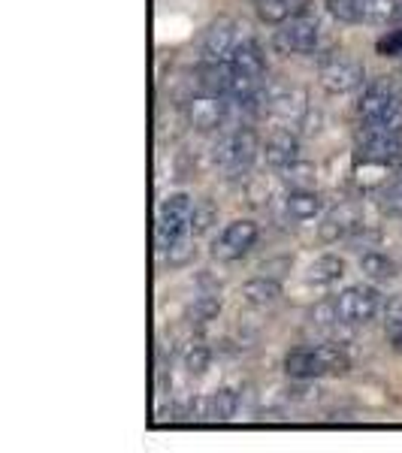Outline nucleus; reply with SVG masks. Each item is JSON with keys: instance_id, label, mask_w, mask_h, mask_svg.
I'll return each mask as SVG.
<instances>
[{"instance_id": "nucleus-28", "label": "nucleus", "mask_w": 402, "mask_h": 453, "mask_svg": "<svg viewBox=\"0 0 402 453\" xmlns=\"http://www.w3.org/2000/svg\"><path fill=\"white\" fill-rule=\"evenodd\" d=\"M327 10H330L333 19L345 21V25L363 21V0H327Z\"/></svg>"}, {"instance_id": "nucleus-14", "label": "nucleus", "mask_w": 402, "mask_h": 453, "mask_svg": "<svg viewBox=\"0 0 402 453\" xmlns=\"http://www.w3.org/2000/svg\"><path fill=\"white\" fill-rule=\"evenodd\" d=\"M324 211V200H321L318 191L312 188H290L284 194V215L297 224H305V221H315V218Z\"/></svg>"}, {"instance_id": "nucleus-9", "label": "nucleus", "mask_w": 402, "mask_h": 453, "mask_svg": "<svg viewBox=\"0 0 402 453\" xmlns=\"http://www.w3.org/2000/svg\"><path fill=\"white\" fill-rule=\"evenodd\" d=\"M399 100H402V94L397 91V85L387 82V79H372V82L363 88L360 100H357V119L363 124L384 119Z\"/></svg>"}, {"instance_id": "nucleus-8", "label": "nucleus", "mask_w": 402, "mask_h": 453, "mask_svg": "<svg viewBox=\"0 0 402 453\" xmlns=\"http://www.w3.org/2000/svg\"><path fill=\"white\" fill-rule=\"evenodd\" d=\"M243 31H245V27L239 25V21H233V19L215 21V25L206 31V36H203V42H200V58H203V61H230L233 52H236V46L245 40Z\"/></svg>"}, {"instance_id": "nucleus-32", "label": "nucleus", "mask_w": 402, "mask_h": 453, "mask_svg": "<svg viewBox=\"0 0 402 453\" xmlns=\"http://www.w3.org/2000/svg\"><path fill=\"white\" fill-rule=\"evenodd\" d=\"M378 52H382L384 58H387V55H399V52H402V31L390 34V36H384V40L378 42Z\"/></svg>"}, {"instance_id": "nucleus-11", "label": "nucleus", "mask_w": 402, "mask_h": 453, "mask_svg": "<svg viewBox=\"0 0 402 453\" xmlns=\"http://www.w3.org/2000/svg\"><path fill=\"white\" fill-rule=\"evenodd\" d=\"M263 109H269L273 115H279L288 124H303L309 119V97L303 88H269L263 94Z\"/></svg>"}, {"instance_id": "nucleus-26", "label": "nucleus", "mask_w": 402, "mask_h": 453, "mask_svg": "<svg viewBox=\"0 0 402 453\" xmlns=\"http://www.w3.org/2000/svg\"><path fill=\"white\" fill-rule=\"evenodd\" d=\"M399 16L397 0H363V21L369 25H387Z\"/></svg>"}, {"instance_id": "nucleus-33", "label": "nucleus", "mask_w": 402, "mask_h": 453, "mask_svg": "<svg viewBox=\"0 0 402 453\" xmlns=\"http://www.w3.org/2000/svg\"><path fill=\"white\" fill-rule=\"evenodd\" d=\"M397 58H399V61H402V52H399V55H397Z\"/></svg>"}, {"instance_id": "nucleus-31", "label": "nucleus", "mask_w": 402, "mask_h": 453, "mask_svg": "<svg viewBox=\"0 0 402 453\" xmlns=\"http://www.w3.org/2000/svg\"><path fill=\"white\" fill-rule=\"evenodd\" d=\"M382 209L387 215L402 218V181H390L382 188Z\"/></svg>"}, {"instance_id": "nucleus-22", "label": "nucleus", "mask_w": 402, "mask_h": 453, "mask_svg": "<svg viewBox=\"0 0 402 453\" xmlns=\"http://www.w3.org/2000/svg\"><path fill=\"white\" fill-rule=\"evenodd\" d=\"M209 405L212 420H233L243 405V393H239V387H221V390L209 393Z\"/></svg>"}, {"instance_id": "nucleus-7", "label": "nucleus", "mask_w": 402, "mask_h": 453, "mask_svg": "<svg viewBox=\"0 0 402 453\" xmlns=\"http://www.w3.org/2000/svg\"><path fill=\"white\" fill-rule=\"evenodd\" d=\"M363 76H367V73H363V64L354 61V58H348V55L327 58V61L321 64V73H318L321 88H324V91H330V94L354 91V88L363 85Z\"/></svg>"}, {"instance_id": "nucleus-13", "label": "nucleus", "mask_w": 402, "mask_h": 453, "mask_svg": "<svg viewBox=\"0 0 402 453\" xmlns=\"http://www.w3.org/2000/svg\"><path fill=\"white\" fill-rule=\"evenodd\" d=\"M357 151H360V160L393 166L402 157V136L382 134V130H363Z\"/></svg>"}, {"instance_id": "nucleus-18", "label": "nucleus", "mask_w": 402, "mask_h": 453, "mask_svg": "<svg viewBox=\"0 0 402 453\" xmlns=\"http://www.w3.org/2000/svg\"><path fill=\"white\" fill-rule=\"evenodd\" d=\"M254 10L267 25H284L309 6H305V0H254Z\"/></svg>"}, {"instance_id": "nucleus-27", "label": "nucleus", "mask_w": 402, "mask_h": 453, "mask_svg": "<svg viewBox=\"0 0 402 453\" xmlns=\"http://www.w3.org/2000/svg\"><path fill=\"white\" fill-rule=\"evenodd\" d=\"M279 175H282L284 185H290V188H312V181H315V166H312L309 160L299 157L294 164L282 166Z\"/></svg>"}, {"instance_id": "nucleus-24", "label": "nucleus", "mask_w": 402, "mask_h": 453, "mask_svg": "<svg viewBox=\"0 0 402 453\" xmlns=\"http://www.w3.org/2000/svg\"><path fill=\"white\" fill-rule=\"evenodd\" d=\"M384 335L390 342V348L402 354V296H393L384 305Z\"/></svg>"}, {"instance_id": "nucleus-10", "label": "nucleus", "mask_w": 402, "mask_h": 453, "mask_svg": "<svg viewBox=\"0 0 402 453\" xmlns=\"http://www.w3.org/2000/svg\"><path fill=\"white\" fill-rule=\"evenodd\" d=\"M363 206L360 203H339L324 215L321 224V239L324 242H348L357 230H363Z\"/></svg>"}, {"instance_id": "nucleus-12", "label": "nucleus", "mask_w": 402, "mask_h": 453, "mask_svg": "<svg viewBox=\"0 0 402 453\" xmlns=\"http://www.w3.org/2000/svg\"><path fill=\"white\" fill-rule=\"evenodd\" d=\"M185 115H188V124L200 134H212V130L224 127L228 124V115L230 109L224 104V97L218 94H200V97H191L185 104Z\"/></svg>"}, {"instance_id": "nucleus-5", "label": "nucleus", "mask_w": 402, "mask_h": 453, "mask_svg": "<svg viewBox=\"0 0 402 453\" xmlns=\"http://www.w3.org/2000/svg\"><path fill=\"white\" fill-rule=\"evenodd\" d=\"M318 40H321V25H318V19L305 10L290 21H284L279 31H275L273 46L284 55H309V52H315Z\"/></svg>"}, {"instance_id": "nucleus-6", "label": "nucleus", "mask_w": 402, "mask_h": 453, "mask_svg": "<svg viewBox=\"0 0 402 453\" xmlns=\"http://www.w3.org/2000/svg\"><path fill=\"white\" fill-rule=\"evenodd\" d=\"M260 230L254 221H248V218H239V221L228 224L221 230V236L212 242V254H215L221 263H233V260H243L248 251L254 248L258 242Z\"/></svg>"}, {"instance_id": "nucleus-20", "label": "nucleus", "mask_w": 402, "mask_h": 453, "mask_svg": "<svg viewBox=\"0 0 402 453\" xmlns=\"http://www.w3.org/2000/svg\"><path fill=\"white\" fill-rule=\"evenodd\" d=\"M345 275V260L339 254H321V257L309 266V284H318V288H330Z\"/></svg>"}, {"instance_id": "nucleus-19", "label": "nucleus", "mask_w": 402, "mask_h": 453, "mask_svg": "<svg viewBox=\"0 0 402 453\" xmlns=\"http://www.w3.org/2000/svg\"><path fill=\"white\" fill-rule=\"evenodd\" d=\"M233 79L230 61H203L200 67V85L206 94H218V97H228V88Z\"/></svg>"}, {"instance_id": "nucleus-17", "label": "nucleus", "mask_w": 402, "mask_h": 453, "mask_svg": "<svg viewBox=\"0 0 402 453\" xmlns=\"http://www.w3.org/2000/svg\"><path fill=\"white\" fill-rule=\"evenodd\" d=\"M230 67L236 73H245V76H263L267 70V58H263V49L254 36H245L243 42L236 46V52L230 58Z\"/></svg>"}, {"instance_id": "nucleus-3", "label": "nucleus", "mask_w": 402, "mask_h": 453, "mask_svg": "<svg viewBox=\"0 0 402 453\" xmlns=\"http://www.w3.org/2000/svg\"><path fill=\"white\" fill-rule=\"evenodd\" d=\"M260 142L254 136L251 127H236L228 136H221L218 145L212 149V164L218 166L228 179H239L251 170V164L258 160Z\"/></svg>"}, {"instance_id": "nucleus-16", "label": "nucleus", "mask_w": 402, "mask_h": 453, "mask_svg": "<svg viewBox=\"0 0 402 453\" xmlns=\"http://www.w3.org/2000/svg\"><path fill=\"white\" fill-rule=\"evenodd\" d=\"M239 296H243V303L251 305V309H269V305H275L282 299V284L275 279H269V275H258V279H248L243 284Z\"/></svg>"}, {"instance_id": "nucleus-1", "label": "nucleus", "mask_w": 402, "mask_h": 453, "mask_svg": "<svg viewBox=\"0 0 402 453\" xmlns=\"http://www.w3.org/2000/svg\"><path fill=\"white\" fill-rule=\"evenodd\" d=\"M348 369H351V357L339 345L297 348L284 357V372L294 381H315L321 375H345Z\"/></svg>"}, {"instance_id": "nucleus-21", "label": "nucleus", "mask_w": 402, "mask_h": 453, "mask_svg": "<svg viewBox=\"0 0 402 453\" xmlns=\"http://www.w3.org/2000/svg\"><path fill=\"white\" fill-rule=\"evenodd\" d=\"M360 273L367 275L369 281H393L399 275L393 257H387L384 251H363L360 254Z\"/></svg>"}, {"instance_id": "nucleus-29", "label": "nucleus", "mask_w": 402, "mask_h": 453, "mask_svg": "<svg viewBox=\"0 0 402 453\" xmlns=\"http://www.w3.org/2000/svg\"><path fill=\"white\" fill-rule=\"evenodd\" d=\"M194 254H197L194 236H185V239H179V242H173L170 248H164V251H158V257L166 260L170 266H185V263L191 260Z\"/></svg>"}, {"instance_id": "nucleus-23", "label": "nucleus", "mask_w": 402, "mask_h": 453, "mask_svg": "<svg viewBox=\"0 0 402 453\" xmlns=\"http://www.w3.org/2000/svg\"><path fill=\"white\" fill-rule=\"evenodd\" d=\"M182 366H185L188 375H194V378L206 375L212 366V348L206 342H188L185 350H182Z\"/></svg>"}, {"instance_id": "nucleus-4", "label": "nucleus", "mask_w": 402, "mask_h": 453, "mask_svg": "<svg viewBox=\"0 0 402 453\" xmlns=\"http://www.w3.org/2000/svg\"><path fill=\"white\" fill-rule=\"evenodd\" d=\"M336 303V314L345 326H363L369 320H375V314L382 311V294L372 284H351L342 290Z\"/></svg>"}, {"instance_id": "nucleus-30", "label": "nucleus", "mask_w": 402, "mask_h": 453, "mask_svg": "<svg viewBox=\"0 0 402 453\" xmlns=\"http://www.w3.org/2000/svg\"><path fill=\"white\" fill-rule=\"evenodd\" d=\"M215 218H218V209L212 206L209 200L197 203V206H194V221H191V233H194V236H200V233H206L209 226L215 224Z\"/></svg>"}, {"instance_id": "nucleus-25", "label": "nucleus", "mask_w": 402, "mask_h": 453, "mask_svg": "<svg viewBox=\"0 0 402 453\" xmlns=\"http://www.w3.org/2000/svg\"><path fill=\"white\" fill-rule=\"evenodd\" d=\"M185 314L191 324H209V320H215L221 314V299H218V294H200L194 296V303L188 305Z\"/></svg>"}, {"instance_id": "nucleus-15", "label": "nucleus", "mask_w": 402, "mask_h": 453, "mask_svg": "<svg viewBox=\"0 0 402 453\" xmlns=\"http://www.w3.org/2000/svg\"><path fill=\"white\" fill-rule=\"evenodd\" d=\"M263 157H267V164L273 166V170H282V166H288V164H294V160H299V140H297V134H290V127L275 130V134L267 140V145H263Z\"/></svg>"}, {"instance_id": "nucleus-2", "label": "nucleus", "mask_w": 402, "mask_h": 453, "mask_svg": "<svg viewBox=\"0 0 402 453\" xmlns=\"http://www.w3.org/2000/svg\"><path fill=\"white\" fill-rule=\"evenodd\" d=\"M194 206L197 203L188 196L185 191L166 194L158 206V218H155V245L158 251L170 248L173 242L185 236H194L191 233V221H194Z\"/></svg>"}]
</instances>
